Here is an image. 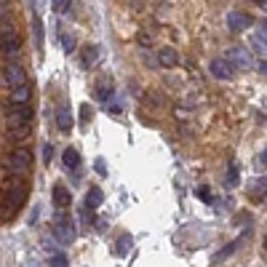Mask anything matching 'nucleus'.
I'll return each instance as SVG.
<instances>
[{
  "label": "nucleus",
  "instance_id": "nucleus-1",
  "mask_svg": "<svg viewBox=\"0 0 267 267\" xmlns=\"http://www.w3.org/2000/svg\"><path fill=\"white\" fill-rule=\"evenodd\" d=\"M32 118V110L27 104H8L6 110V120H8V129H19V126H27Z\"/></svg>",
  "mask_w": 267,
  "mask_h": 267
},
{
  "label": "nucleus",
  "instance_id": "nucleus-2",
  "mask_svg": "<svg viewBox=\"0 0 267 267\" xmlns=\"http://www.w3.org/2000/svg\"><path fill=\"white\" fill-rule=\"evenodd\" d=\"M54 235L59 238L62 243H72L75 238V227H72V219H69L64 211H59L54 216Z\"/></svg>",
  "mask_w": 267,
  "mask_h": 267
},
{
  "label": "nucleus",
  "instance_id": "nucleus-3",
  "mask_svg": "<svg viewBox=\"0 0 267 267\" xmlns=\"http://www.w3.org/2000/svg\"><path fill=\"white\" fill-rule=\"evenodd\" d=\"M225 59L233 64L235 69H251V54L246 48H240V45H233V48L225 51Z\"/></svg>",
  "mask_w": 267,
  "mask_h": 267
},
{
  "label": "nucleus",
  "instance_id": "nucleus-4",
  "mask_svg": "<svg viewBox=\"0 0 267 267\" xmlns=\"http://www.w3.org/2000/svg\"><path fill=\"white\" fill-rule=\"evenodd\" d=\"M30 163H32V155H30V150L19 147V150H14V155H11L8 171H11V174H27Z\"/></svg>",
  "mask_w": 267,
  "mask_h": 267
},
{
  "label": "nucleus",
  "instance_id": "nucleus-5",
  "mask_svg": "<svg viewBox=\"0 0 267 267\" xmlns=\"http://www.w3.org/2000/svg\"><path fill=\"white\" fill-rule=\"evenodd\" d=\"M3 78H6V83H8L11 88H21V86H27V72H25V69H21L19 64H14V62L6 67Z\"/></svg>",
  "mask_w": 267,
  "mask_h": 267
},
{
  "label": "nucleus",
  "instance_id": "nucleus-6",
  "mask_svg": "<svg viewBox=\"0 0 267 267\" xmlns=\"http://www.w3.org/2000/svg\"><path fill=\"white\" fill-rule=\"evenodd\" d=\"M25 195H27V187H25L21 182H14V184H11V187H8V195H6V198H8V211H6V216H11V211L21 206Z\"/></svg>",
  "mask_w": 267,
  "mask_h": 267
},
{
  "label": "nucleus",
  "instance_id": "nucleus-7",
  "mask_svg": "<svg viewBox=\"0 0 267 267\" xmlns=\"http://www.w3.org/2000/svg\"><path fill=\"white\" fill-rule=\"evenodd\" d=\"M227 27L233 30V32L249 30V27H251V16L243 14V11H230V14H227Z\"/></svg>",
  "mask_w": 267,
  "mask_h": 267
},
{
  "label": "nucleus",
  "instance_id": "nucleus-8",
  "mask_svg": "<svg viewBox=\"0 0 267 267\" xmlns=\"http://www.w3.org/2000/svg\"><path fill=\"white\" fill-rule=\"evenodd\" d=\"M233 72H235V67L230 64L225 56H222V59H214V62H211V75H214V78H219V80H230V78H233Z\"/></svg>",
  "mask_w": 267,
  "mask_h": 267
},
{
  "label": "nucleus",
  "instance_id": "nucleus-9",
  "mask_svg": "<svg viewBox=\"0 0 267 267\" xmlns=\"http://www.w3.org/2000/svg\"><path fill=\"white\" fill-rule=\"evenodd\" d=\"M56 126H59V131L72 129V112H69V104H59V107H56Z\"/></svg>",
  "mask_w": 267,
  "mask_h": 267
},
{
  "label": "nucleus",
  "instance_id": "nucleus-10",
  "mask_svg": "<svg viewBox=\"0 0 267 267\" xmlns=\"http://www.w3.org/2000/svg\"><path fill=\"white\" fill-rule=\"evenodd\" d=\"M158 62L163 67H177L179 64V54L171 48V45H163V48L158 51Z\"/></svg>",
  "mask_w": 267,
  "mask_h": 267
},
{
  "label": "nucleus",
  "instance_id": "nucleus-11",
  "mask_svg": "<svg viewBox=\"0 0 267 267\" xmlns=\"http://www.w3.org/2000/svg\"><path fill=\"white\" fill-rule=\"evenodd\" d=\"M54 203L59 208H67L69 203H72V195H69V190L64 187V184H54Z\"/></svg>",
  "mask_w": 267,
  "mask_h": 267
},
{
  "label": "nucleus",
  "instance_id": "nucleus-12",
  "mask_svg": "<svg viewBox=\"0 0 267 267\" xmlns=\"http://www.w3.org/2000/svg\"><path fill=\"white\" fill-rule=\"evenodd\" d=\"M110 96H112V80L104 75V78L96 80V99H99V102H107Z\"/></svg>",
  "mask_w": 267,
  "mask_h": 267
},
{
  "label": "nucleus",
  "instance_id": "nucleus-13",
  "mask_svg": "<svg viewBox=\"0 0 267 267\" xmlns=\"http://www.w3.org/2000/svg\"><path fill=\"white\" fill-rule=\"evenodd\" d=\"M80 59H83L80 64H83L86 69H88V67H94L96 59H99V48H96V45H83V51H80Z\"/></svg>",
  "mask_w": 267,
  "mask_h": 267
},
{
  "label": "nucleus",
  "instance_id": "nucleus-14",
  "mask_svg": "<svg viewBox=\"0 0 267 267\" xmlns=\"http://www.w3.org/2000/svg\"><path fill=\"white\" fill-rule=\"evenodd\" d=\"M62 160H64L67 171H78V168H80V155H78V150H75V147H67V150H64V155H62Z\"/></svg>",
  "mask_w": 267,
  "mask_h": 267
},
{
  "label": "nucleus",
  "instance_id": "nucleus-15",
  "mask_svg": "<svg viewBox=\"0 0 267 267\" xmlns=\"http://www.w3.org/2000/svg\"><path fill=\"white\" fill-rule=\"evenodd\" d=\"M104 203V192L99 190V187H91L88 192H86V206L88 208H99Z\"/></svg>",
  "mask_w": 267,
  "mask_h": 267
},
{
  "label": "nucleus",
  "instance_id": "nucleus-16",
  "mask_svg": "<svg viewBox=\"0 0 267 267\" xmlns=\"http://www.w3.org/2000/svg\"><path fill=\"white\" fill-rule=\"evenodd\" d=\"M264 195H267V177L254 179V184H251V198L259 201V198H264Z\"/></svg>",
  "mask_w": 267,
  "mask_h": 267
},
{
  "label": "nucleus",
  "instance_id": "nucleus-17",
  "mask_svg": "<svg viewBox=\"0 0 267 267\" xmlns=\"http://www.w3.org/2000/svg\"><path fill=\"white\" fill-rule=\"evenodd\" d=\"M30 102V83L21 86V88H14V94H11V104H27Z\"/></svg>",
  "mask_w": 267,
  "mask_h": 267
},
{
  "label": "nucleus",
  "instance_id": "nucleus-18",
  "mask_svg": "<svg viewBox=\"0 0 267 267\" xmlns=\"http://www.w3.org/2000/svg\"><path fill=\"white\" fill-rule=\"evenodd\" d=\"M19 45H21V43H19V38H16L14 32H8V35L3 32V48H6L8 54H14V51L19 48Z\"/></svg>",
  "mask_w": 267,
  "mask_h": 267
},
{
  "label": "nucleus",
  "instance_id": "nucleus-19",
  "mask_svg": "<svg viewBox=\"0 0 267 267\" xmlns=\"http://www.w3.org/2000/svg\"><path fill=\"white\" fill-rule=\"evenodd\" d=\"M251 45H254V48H257L262 56H267V38H264L262 32H257V35L251 38Z\"/></svg>",
  "mask_w": 267,
  "mask_h": 267
},
{
  "label": "nucleus",
  "instance_id": "nucleus-20",
  "mask_svg": "<svg viewBox=\"0 0 267 267\" xmlns=\"http://www.w3.org/2000/svg\"><path fill=\"white\" fill-rule=\"evenodd\" d=\"M238 182H240V171H238V166L233 163V166L227 168V184H230V187H238Z\"/></svg>",
  "mask_w": 267,
  "mask_h": 267
},
{
  "label": "nucleus",
  "instance_id": "nucleus-21",
  "mask_svg": "<svg viewBox=\"0 0 267 267\" xmlns=\"http://www.w3.org/2000/svg\"><path fill=\"white\" fill-rule=\"evenodd\" d=\"M238 246H240V240H230V243H227V246H225L222 251H219V254H216V259H227V257H233V251H235Z\"/></svg>",
  "mask_w": 267,
  "mask_h": 267
},
{
  "label": "nucleus",
  "instance_id": "nucleus-22",
  "mask_svg": "<svg viewBox=\"0 0 267 267\" xmlns=\"http://www.w3.org/2000/svg\"><path fill=\"white\" fill-rule=\"evenodd\" d=\"M129 249H131V238L123 235V238L118 240V249H115V254H118V257H126V254H129Z\"/></svg>",
  "mask_w": 267,
  "mask_h": 267
},
{
  "label": "nucleus",
  "instance_id": "nucleus-23",
  "mask_svg": "<svg viewBox=\"0 0 267 267\" xmlns=\"http://www.w3.org/2000/svg\"><path fill=\"white\" fill-rule=\"evenodd\" d=\"M75 45H78L75 35H62V48H64L67 54H72V51H75Z\"/></svg>",
  "mask_w": 267,
  "mask_h": 267
},
{
  "label": "nucleus",
  "instance_id": "nucleus-24",
  "mask_svg": "<svg viewBox=\"0 0 267 267\" xmlns=\"http://www.w3.org/2000/svg\"><path fill=\"white\" fill-rule=\"evenodd\" d=\"M48 262H51V267H69V262H67V257H64V251H56Z\"/></svg>",
  "mask_w": 267,
  "mask_h": 267
},
{
  "label": "nucleus",
  "instance_id": "nucleus-25",
  "mask_svg": "<svg viewBox=\"0 0 267 267\" xmlns=\"http://www.w3.org/2000/svg\"><path fill=\"white\" fill-rule=\"evenodd\" d=\"M32 30H35V40H38V45H43V25H40L38 16L32 19Z\"/></svg>",
  "mask_w": 267,
  "mask_h": 267
},
{
  "label": "nucleus",
  "instance_id": "nucleus-26",
  "mask_svg": "<svg viewBox=\"0 0 267 267\" xmlns=\"http://www.w3.org/2000/svg\"><path fill=\"white\" fill-rule=\"evenodd\" d=\"M11 136H14V139H25V136H30V123H27V126H19V129H11Z\"/></svg>",
  "mask_w": 267,
  "mask_h": 267
},
{
  "label": "nucleus",
  "instance_id": "nucleus-27",
  "mask_svg": "<svg viewBox=\"0 0 267 267\" xmlns=\"http://www.w3.org/2000/svg\"><path fill=\"white\" fill-rule=\"evenodd\" d=\"M94 168H96L99 177H107V163H104V158H96L94 160Z\"/></svg>",
  "mask_w": 267,
  "mask_h": 267
},
{
  "label": "nucleus",
  "instance_id": "nucleus-28",
  "mask_svg": "<svg viewBox=\"0 0 267 267\" xmlns=\"http://www.w3.org/2000/svg\"><path fill=\"white\" fill-rule=\"evenodd\" d=\"M69 6V0H51V8L56 11V14H62V11H67Z\"/></svg>",
  "mask_w": 267,
  "mask_h": 267
},
{
  "label": "nucleus",
  "instance_id": "nucleus-29",
  "mask_svg": "<svg viewBox=\"0 0 267 267\" xmlns=\"http://www.w3.org/2000/svg\"><path fill=\"white\" fill-rule=\"evenodd\" d=\"M80 118H83V123H88L91 118H94V110H91L88 104H83V107H80Z\"/></svg>",
  "mask_w": 267,
  "mask_h": 267
},
{
  "label": "nucleus",
  "instance_id": "nucleus-30",
  "mask_svg": "<svg viewBox=\"0 0 267 267\" xmlns=\"http://www.w3.org/2000/svg\"><path fill=\"white\" fill-rule=\"evenodd\" d=\"M51 155H54V147H51V142H45L43 144V160H45V163L51 160Z\"/></svg>",
  "mask_w": 267,
  "mask_h": 267
},
{
  "label": "nucleus",
  "instance_id": "nucleus-31",
  "mask_svg": "<svg viewBox=\"0 0 267 267\" xmlns=\"http://www.w3.org/2000/svg\"><path fill=\"white\" fill-rule=\"evenodd\" d=\"M195 195H198V198H203V201H211V195H208V190H195Z\"/></svg>",
  "mask_w": 267,
  "mask_h": 267
},
{
  "label": "nucleus",
  "instance_id": "nucleus-32",
  "mask_svg": "<svg viewBox=\"0 0 267 267\" xmlns=\"http://www.w3.org/2000/svg\"><path fill=\"white\" fill-rule=\"evenodd\" d=\"M139 43H142V45H150V38H147V35L142 32V35H139Z\"/></svg>",
  "mask_w": 267,
  "mask_h": 267
},
{
  "label": "nucleus",
  "instance_id": "nucleus-33",
  "mask_svg": "<svg viewBox=\"0 0 267 267\" xmlns=\"http://www.w3.org/2000/svg\"><path fill=\"white\" fill-rule=\"evenodd\" d=\"M259 72L267 78V62H259Z\"/></svg>",
  "mask_w": 267,
  "mask_h": 267
},
{
  "label": "nucleus",
  "instance_id": "nucleus-34",
  "mask_svg": "<svg viewBox=\"0 0 267 267\" xmlns=\"http://www.w3.org/2000/svg\"><path fill=\"white\" fill-rule=\"evenodd\" d=\"M254 3H257V6L262 8V11H267V0H254Z\"/></svg>",
  "mask_w": 267,
  "mask_h": 267
},
{
  "label": "nucleus",
  "instance_id": "nucleus-35",
  "mask_svg": "<svg viewBox=\"0 0 267 267\" xmlns=\"http://www.w3.org/2000/svg\"><path fill=\"white\" fill-rule=\"evenodd\" d=\"M262 163L267 166V150H264V153H262Z\"/></svg>",
  "mask_w": 267,
  "mask_h": 267
},
{
  "label": "nucleus",
  "instance_id": "nucleus-36",
  "mask_svg": "<svg viewBox=\"0 0 267 267\" xmlns=\"http://www.w3.org/2000/svg\"><path fill=\"white\" fill-rule=\"evenodd\" d=\"M264 249H267V235H264Z\"/></svg>",
  "mask_w": 267,
  "mask_h": 267
}]
</instances>
